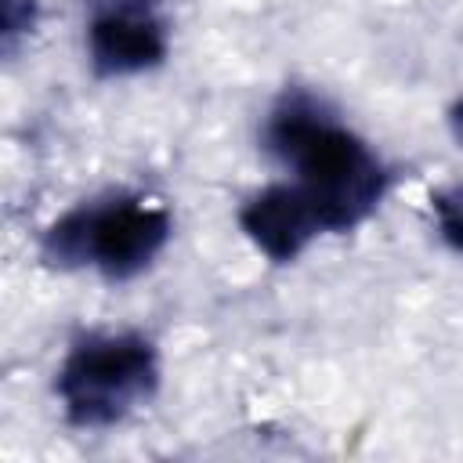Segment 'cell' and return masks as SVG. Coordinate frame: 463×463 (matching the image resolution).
<instances>
[{
	"label": "cell",
	"instance_id": "obj_7",
	"mask_svg": "<svg viewBox=\"0 0 463 463\" xmlns=\"http://www.w3.org/2000/svg\"><path fill=\"white\" fill-rule=\"evenodd\" d=\"M36 25V0H0V43L4 54H14L18 40Z\"/></svg>",
	"mask_w": 463,
	"mask_h": 463
},
{
	"label": "cell",
	"instance_id": "obj_5",
	"mask_svg": "<svg viewBox=\"0 0 463 463\" xmlns=\"http://www.w3.org/2000/svg\"><path fill=\"white\" fill-rule=\"evenodd\" d=\"M239 224L246 239L275 264L297 260L311 246V239L322 235V221L315 206L293 181H279L250 195L246 206L239 210Z\"/></svg>",
	"mask_w": 463,
	"mask_h": 463
},
{
	"label": "cell",
	"instance_id": "obj_4",
	"mask_svg": "<svg viewBox=\"0 0 463 463\" xmlns=\"http://www.w3.org/2000/svg\"><path fill=\"white\" fill-rule=\"evenodd\" d=\"M170 54L163 0H94L87 14V58L94 76H137Z\"/></svg>",
	"mask_w": 463,
	"mask_h": 463
},
{
	"label": "cell",
	"instance_id": "obj_3",
	"mask_svg": "<svg viewBox=\"0 0 463 463\" xmlns=\"http://www.w3.org/2000/svg\"><path fill=\"white\" fill-rule=\"evenodd\" d=\"M159 387L156 344L141 333H90L65 354L54 394L80 430L123 423Z\"/></svg>",
	"mask_w": 463,
	"mask_h": 463
},
{
	"label": "cell",
	"instance_id": "obj_6",
	"mask_svg": "<svg viewBox=\"0 0 463 463\" xmlns=\"http://www.w3.org/2000/svg\"><path fill=\"white\" fill-rule=\"evenodd\" d=\"M430 210H434V224L438 235L449 250L463 253V181L445 184L430 195Z\"/></svg>",
	"mask_w": 463,
	"mask_h": 463
},
{
	"label": "cell",
	"instance_id": "obj_2",
	"mask_svg": "<svg viewBox=\"0 0 463 463\" xmlns=\"http://www.w3.org/2000/svg\"><path fill=\"white\" fill-rule=\"evenodd\" d=\"M174 221L166 206H152L130 192H109L61 213L40 242L51 268H90L109 282L141 275L170 242Z\"/></svg>",
	"mask_w": 463,
	"mask_h": 463
},
{
	"label": "cell",
	"instance_id": "obj_1",
	"mask_svg": "<svg viewBox=\"0 0 463 463\" xmlns=\"http://www.w3.org/2000/svg\"><path fill=\"white\" fill-rule=\"evenodd\" d=\"M264 148L297 174L293 184L315 206L322 232L362 224L391 184L383 159L307 90H286L275 101L264 119Z\"/></svg>",
	"mask_w": 463,
	"mask_h": 463
},
{
	"label": "cell",
	"instance_id": "obj_8",
	"mask_svg": "<svg viewBox=\"0 0 463 463\" xmlns=\"http://www.w3.org/2000/svg\"><path fill=\"white\" fill-rule=\"evenodd\" d=\"M449 130H452V137L463 145V94L452 101V109H449Z\"/></svg>",
	"mask_w": 463,
	"mask_h": 463
}]
</instances>
